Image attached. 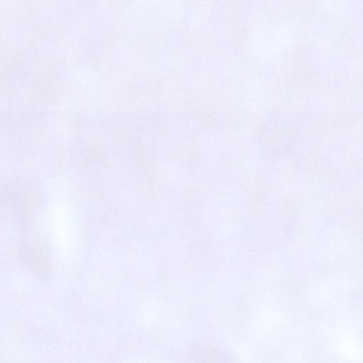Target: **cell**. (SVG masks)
Returning a JSON list of instances; mask_svg holds the SVG:
<instances>
[{"label": "cell", "mask_w": 363, "mask_h": 363, "mask_svg": "<svg viewBox=\"0 0 363 363\" xmlns=\"http://www.w3.org/2000/svg\"><path fill=\"white\" fill-rule=\"evenodd\" d=\"M191 363H233L228 354L217 345L201 343L193 346L189 352Z\"/></svg>", "instance_id": "6da1fadb"}]
</instances>
